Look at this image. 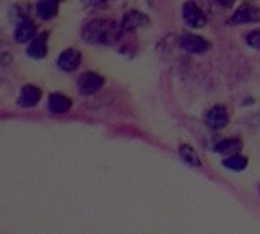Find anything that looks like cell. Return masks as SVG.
<instances>
[{
    "mask_svg": "<svg viewBox=\"0 0 260 234\" xmlns=\"http://www.w3.org/2000/svg\"><path fill=\"white\" fill-rule=\"evenodd\" d=\"M105 85V78L96 72H84L76 79V88L81 96H93L99 93Z\"/></svg>",
    "mask_w": 260,
    "mask_h": 234,
    "instance_id": "7a4b0ae2",
    "label": "cell"
},
{
    "mask_svg": "<svg viewBox=\"0 0 260 234\" xmlns=\"http://www.w3.org/2000/svg\"><path fill=\"white\" fill-rule=\"evenodd\" d=\"M14 41L17 44H24V43H29L30 40H34L37 35H38V26L37 23L29 17V18H23V20H18L15 23V27H14Z\"/></svg>",
    "mask_w": 260,
    "mask_h": 234,
    "instance_id": "ba28073f",
    "label": "cell"
},
{
    "mask_svg": "<svg viewBox=\"0 0 260 234\" xmlns=\"http://www.w3.org/2000/svg\"><path fill=\"white\" fill-rule=\"evenodd\" d=\"M35 14L43 21H50L59 14V3L53 0H38L35 5Z\"/></svg>",
    "mask_w": 260,
    "mask_h": 234,
    "instance_id": "5bb4252c",
    "label": "cell"
},
{
    "mask_svg": "<svg viewBox=\"0 0 260 234\" xmlns=\"http://www.w3.org/2000/svg\"><path fill=\"white\" fill-rule=\"evenodd\" d=\"M122 27L125 32H133L140 27H148L151 24V18L146 12L139 11V9H129L123 14L122 17Z\"/></svg>",
    "mask_w": 260,
    "mask_h": 234,
    "instance_id": "30bf717a",
    "label": "cell"
},
{
    "mask_svg": "<svg viewBox=\"0 0 260 234\" xmlns=\"http://www.w3.org/2000/svg\"><path fill=\"white\" fill-rule=\"evenodd\" d=\"M259 193H260V187H259Z\"/></svg>",
    "mask_w": 260,
    "mask_h": 234,
    "instance_id": "44dd1931",
    "label": "cell"
},
{
    "mask_svg": "<svg viewBox=\"0 0 260 234\" xmlns=\"http://www.w3.org/2000/svg\"><path fill=\"white\" fill-rule=\"evenodd\" d=\"M244 149V140L241 137H227V139H222L219 140L215 146H213V151L216 154H221V155H232V154H238V152H242Z\"/></svg>",
    "mask_w": 260,
    "mask_h": 234,
    "instance_id": "4fadbf2b",
    "label": "cell"
},
{
    "mask_svg": "<svg viewBox=\"0 0 260 234\" xmlns=\"http://www.w3.org/2000/svg\"><path fill=\"white\" fill-rule=\"evenodd\" d=\"M230 122V113L225 105L215 104L210 107L204 114V125L212 131H221L224 129Z\"/></svg>",
    "mask_w": 260,
    "mask_h": 234,
    "instance_id": "5b68a950",
    "label": "cell"
},
{
    "mask_svg": "<svg viewBox=\"0 0 260 234\" xmlns=\"http://www.w3.org/2000/svg\"><path fill=\"white\" fill-rule=\"evenodd\" d=\"M178 44L184 52H187L190 55H204L212 47V44L207 38L197 35V34H192V32L183 34L178 38Z\"/></svg>",
    "mask_w": 260,
    "mask_h": 234,
    "instance_id": "277c9868",
    "label": "cell"
},
{
    "mask_svg": "<svg viewBox=\"0 0 260 234\" xmlns=\"http://www.w3.org/2000/svg\"><path fill=\"white\" fill-rule=\"evenodd\" d=\"M250 164V160L247 155H242L241 152L238 154H232V155H227L224 160H222V166L230 171V172H244Z\"/></svg>",
    "mask_w": 260,
    "mask_h": 234,
    "instance_id": "2e32d148",
    "label": "cell"
},
{
    "mask_svg": "<svg viewBox=\"0 0 260 234\" xmlns=\"http://www.w3.org/2000/svg\"><path fill=\"white\" fill-rule=\"evenodd\" d=\"M245 43L251 47L260 50V29H253L245 35Z\"/></svg>",
    "mask_w": 260,
    "mask_h": 234,
    "instance_id": "ac0fdd59",
    "label": "cell"
},
{
    "mask_svg": "<svg viewBox=\"0 0 260 234\" xmlns=\"http://www.w3.org/2000/svg\"><path fill=\"white\" fill-rule=\"evenodd\" d=\"M229 23L233 26L260 23V8L253 3H242L241 6L236 8L233 15L229 18Z\"/></svg>",
    "mask_w": 260,
    "mask_h": 234,
    "instance_id": "8992f818",
    "label": "cell"
},
{
    "mask_svg": "<svg viewBox=\"0 0 260 234\" xmlns=\"http://www.w3.org/2000/svg\"><path fill=\"white\" fill-rule=\"evenodd\" d=\"M181 17H183L184 23L189 27H192V29H203L207 24V15H206V12L193 0H187V2L183 3Z\"/></svg>",
    "mask_w": 260,
    "mask_h": 234,
    "instance_id": "3957f363",
    "label": "cell"
},
{
    "mask_svg": "<svg viewBox=\"0 0 260 234\" xmlns=\"http://www.w3.org/2000/svg\"><path fill=\"white\" fill-rule=\"evenodd\" d=\"M178 155H180L181 161H183L184 164L190 166V168H201V166H203V160H201L200 154L195 151L193 146H190V145H187V143L180 145V148H178Z\"/></svg>",
    "mask_w": 260,
    "mask_h": 234,
    "instance_id": "9a60e30c",
    "label": "cell"
},
{
    "mask_svg": "<svg viewBox=\"0 0 260 234\" xmlns=\"http://www.w3.org/2000/svg\"><path fill=\"white\" fill-rule=\"evenodd\" d=\"M125 29L122 23L110 18H91L81 27V38L90 46H114L122 40Z\"/></svg>",
    "mask_w": 260,
    "mask_h": 234,
    "instance_id": "6da1fadb",
    "label": "cell"
},
{
    "mask_svg": "<svg viewBox=\"0 0 260 234\" xmlns=\"http://www.w3.org/2000/svg\"><path fill=\"white\" fill-rule=\"evenodd\" d=\"M53 2H58V3H61V2H62V0H53Z\"/></svg>",
    "mask_w": 260,
    "mask_h": 234,
    "instance_id": "ffe728a7",
    "label": "cell"
},
{
    "mask_svg": "<svg viewBox=\"0 0 260 234\" xmlns=\"http://www.w3.org/2000/svg\"><path fill=\"white\" fill-rule=\"evenodd\" d=\"M72 107H73V101L64 93L53 91L47 97V110L52 114H56V116L67 114L72 110Z\"/></svg>",
    "mask_w": 260,
    "mask_h": 234,
    "instance_id": "7c38bea8",
    "label": "cell"
},
{
    "mask_svg": "<svg viewBox=\"0 0 260 234\" xmlns=\"http://www.w3.org/2000/svg\"><path fill=\"white\" fill-rule=\"evenodd\" d=\"M47 52H49V32L43 30L38 32V35L27 43L26 55L32 59H43L46 58Z\"/></svg>",
    "mask_w": 260,
    "mask_h": 234,
    "instance_id": "8fae6325",
    "label": "cell"
},
{
    "mask_svg": "<svg viewBox=\"0 0 260 234\" xmlns=\"http://www.w3.org/2000/svg\"><path fill=\"white\" fill-rule=\"evenodd\" d=\"M81 64H82V53L75 47H67L56 56V67L64 73L76 72L81 67Z\"/></svg>",
    "mask_w": 260,
    "mask_h": 234,
    "instance_id": "52a82bcc",
    "label": "cell"
},
{
    "mask_svg": "<svg viewBox=\"0 0 260 234\" xmlns=\"http://www.w3.org/2000/svg\"><path fill=\"white\" fill-rule=\"evenodd\" d=\"M81 5L88 11H104L110 6V0H81Z\"/></svg>",
    "mask_w": 260,
    "mask_h": 234,
    "instance_id": "e0dca14e",
    "label": "cell"
},
{
    "mask_svg": "<svg viewBox=\"0 0 260 234\" xmlns=\"http://www.w3.org/2000/svg\"><path fill=\"white\" fill-rule=\"evenodd\" d=\"M213 2L221 8H232L236 3V0H213Z\"/></svg>",
    "mask_w": 260,
    "mask_h": 234,
    "instance_id": "d6986e66",
    "label": "cell"
},
{
    "mask_svg": "<svg viewBox=\"0 0 260 234\" xmlns=\"http://www.w3.org/2000/svg\"><path fill=\"white\" fill-rule=\"evenodd\" d=\"M41 97H43L41 87L35 84H24L17 96V104L21 108H34L40 104Z\"/></svg>",
    "mask_w": 260,
    "mask_h": 234,
    "instance_id": "9c48e42d",
    "label": "cell"
}]
</instances>
